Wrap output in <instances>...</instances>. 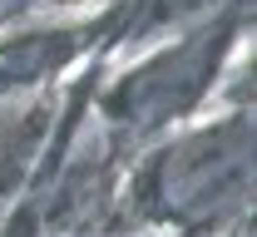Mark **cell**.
Listing matches in <instances>:
<instances>
[{
  "instance_id": "1",
  "label": "cell",
  "mask_w": 257,
  "mask_h": 237,
  "mask_svg": "<svg viewBox=\"0 0 257 237\" xmlns=\"http://www.w3.org/2000/svg\"><path fill=\"white\" fill-rule=\"evenodd\" d=\"M252 193V124L227 114L173 138L144 178V203L154 217L178 227H213L247 207Z\"/></svg>"
},
{
  "instance_id": "2",
  "label": "cell",
  "mask_w": 257,
  "mask_h": 237,
  "mask_svg": "<svg viewBox=\"0 0 257 237\" xmlns=\"http://www.w3.org/2000/svg\"><path fill=\"white\" fill-rule=\"evenodd\" d=\"M213 65H218L213 35H193L188 45H178V50H168L159 60H149L144 69H134L109 94V114L134 134L163 129L168 119H178L183 109L198 104V94L213 79Z\"/></svg>"
},
{
  "instance_id": "3",
  "label": "cell",
  "mask_w": 257,
  "mask_h": 237,
  "mask_svg": "<svg viewBox=\"0 0 257 237\" xmlns=\"http://www.w3.org/2000/svg\"><path fill=\"white\" fill-rule=\"evenodd\" d=\"M64 55H69V40L64 35H25L15 45H0V89L30 84L40 74L60 69Z\"/></svg>"
},
{
  "instance_id": "4",
  "label": "cell",
  "mask_w": 257,
  "mask_h": 237,
  "mask_svg": "<svg viewBox=\"0 0 257 237\" xmlns=\"http://www.w3.org/2000/svg\"><path fill=\"white\" fill-rule=\"evenodd\" d=\"M15 143H20V124L15 119H0V178L15 163Z\"/></svg>"
}]
</instances>
